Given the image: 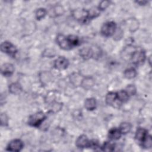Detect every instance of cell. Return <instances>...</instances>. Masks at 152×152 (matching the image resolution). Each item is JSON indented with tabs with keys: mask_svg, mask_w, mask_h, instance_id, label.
Here are the masks:
<instances>
[{
	"mask_svg": "<svg viewBox=\"0 0 152 152\" xmlns=\"http://www.w3.org/2000/svg\"><path fill=\"white\" fill-rule=\"evenodd\" d=\"M131 58L134 64L140 65L144 62L145 59V53L142 50H135L132 52Z\"/></svg>",
	"mask_w": 152,
	"mask_h": 152,
	"instance_id": "277c9868",
	"label": "cell"
},
{
	"mask_svg": "<svg viewBox=\"0 0 152 152\" xmlns=\"http://www.w3.org/2000/svg\"><path fill=\"white\" fill-rule=\"evenodd\" d=\"M85 107L88 110H93L96 107V100L94 98H88L84 102Z\"/></svg>",
	"mask_w": 152,
	"mask_h": 152,
	"instance_id": "5bb4252c",
	"label": "cell"
},
{
	"mask_svg": "<svg viewBox=\"0 0 152 152\" xmlns=\"http://www.w3.org/2000/svg\"><path fill=\"white\" fill-rule=\"evenodd\" d=\"M126 92L128 93L129 96L134 95L136 93V88L134 85H129L127 86L126 90Z\"/></svg>",
	"mask_w": 152,
	"mask_h": 152,
	"instance_id": "603a6c76",
	"label": "cell"
},
{
	"mask_svg": "<svg viewBox=\"0 0 152 152\" xmlns=\"http://www.w3.org/2000/svg\"><path fill=\"white\" fill-rule=\"evenodd\" d=\"M10 91L14 94H18L22 91V88L20 84L18 83H14L10 85L9 86Z\"/></svg>",
	"mask_w": 152,
	"mask_h": 152,
	"instance_id": "2e32d148",
	"label": "cell"
},
{
	"mask_svg": "<svg viewBox=\"0 0 152 152\" xmlns=\"http://www.w3.org/2000/svg\"><path fill=\"white\" fill-rule=\"evenodd\" d=\"M115 145L110 142H105L102 147V149L104 151H113L115 150Z\"/></svg>",
	"mask_w": 152,
	"mask_h": 152,
	"instance_id": "d6986e66",
	"label": "cell"
},
{
	"mask_svg": "<svg viewBox=\"0 0 152 152\" xmlns=\"http://www.w3.org/2000/svg\"><path fill=\"white\" fill-rule=\"evenodd\" d=\"M116 93H117L118 100L120 103H125L128 100L129 98V95L128 94V93L126 92L125 90H121Z\"/></svg>",
	"mask_w": 152,
	"mask_h": 152,
	"instance_id": "9a60e30c",
	"label": "cell"
},
{
	"mask_svg": "<svg viewBox=\"0 0 152 152\" xmlns=\"http://www.w3.org/2000/svg\"><path fill=\"white\" fill-rule=\"evenodd\" d=\"M124 77L127 79H132L137 75V72L134 68H131L126 69L124 71Z\"/></svg>",
	"mask_w": 152,
	"mask_h": 152,
	"instance_id": "e0dca14e",
	"label": "cell"
},
{
	"mask_svg": "<svg viewBox=\"0 0 152 152\" xmlns=\"http://www.w3.org/2000/svg\"><path fill=\"white\" fill-rule=\"evenodd\" d=\"M90 140L87 138V136L85 135H80L75 141V145L78 148H88Z\"/></svg>",
	"mask_w": 152,
	"mask_h": 152,
	"instance_id": "9c48e42d",
	"label": "cell"
},
{
	"mask_svg": "<svg viewBox=\"0 0 152 152\" xmlns=\"http://www.w3.org/2000/svg\"><path fill=\"white\" fill-rule=\"evenodd\" d=\"M80 55L84 59H87L93 56L94 52L90 48H84L80 50Z\"/></svg>",
	"mask_w": 152,
	"mask_h": 152,
	"instance_id": "4fadbf2b",
	"label": "cell"
},
{
	"mask_svg": "<svg viewBox=\"0 0 152 152\" xmlns=\"http://www.w3.org/2000/svg\"><path fill=\"white\" fill-rule=\"evenodd\" d=\"M109 4H110V2L108 1H102L100 2L98 8L100 10H104L109 6Z\"/></svg>",
	"mask_w": 152,
	"mask_h": 152,
	"instance_id": "cb8c5ba5",
	"label": "cell"
},
{
	"mask_svg": "<svg viewBox=\"0 0 152 152\" xmlns=\"http://www.w3.org/2000/svg\"><path fill=\"white\" fill-rule=\"evenodd\" d=\"M148 131L143 128H138L135 132V140L139 145L141 146L144 141L148 137Z\"/></svg>",
	"mask_w": 152,
	"mask_h": 152,
	"instance_id": "8992f818",
	"label": "cell"
},
{
	"mask_svg": "<svg viewBox=\"0 0 152 152\" xmlns=\"http://www.w3.org/2000/svg\"><path fill=\"white\" fill-rule=\"evenodd\" d=\"M23 146V142L20 140L15 139L10 141L7 146V150L11 151H20Z\"/></svg>",
	"mask_w": 152,
	"mask_h": 152,
	"instance_id": "52a82bcc",
	"label": "cell"
},
{
	"mask_svg": "<svg viewBox=\"0 0 152 152\" xmlns=\"http://www.w3.org/2000/svg\"><path fill=\"white\" fill-rule=\"evenodd\" d=\"M1 51L3 52L14 57L17 53V49L15 46L9 42H4L1 45Z\"/></svg>",
	"mask_w": 152,
	"mask_h": 152,
	"instance_id": "5b68a950",
	"label": "cell"
},
{
	"mask_svg": "<svg viewBox=\"0 0 152 152\" xmlns=\"http://www.w3.org/2000/svg\"><path fill=\"white\" fill-rule=\"evenodd\" d=\"M137 2L138 3V4H139L140 5H145L146 3H147L148 2L147 1H137Z\"/></svg>",
	"mask_w": 152,
	"mask_h": 152,
	"instance_id": "d4e9b609",
	"label": "cell"
},
{
	"mask_svg": "<svg viewBox=\"0 0 152 152\" xmlns=\"http://www.w3.org/2000/svg\"><path fill=\"white\" fill-rule=\"evenodd\" d=\"M68 60L64 56L58 57L54 62L55 68L59 70L66 69L68 67Z\"/></svg>",
	"mask_w": 152,
	"mask_h": 152,
	"instance_id": "ba28073f",
	"label": "cell"
},
{
	"mask_svg": "<svg viewBox=\"0 0 152 152\" xmlns=\"http://www.w3.org/2000/svg\"><path fill=\"white\" fill-rule=\"evenodd\" d=\"M151 146H152L151 137L150 135H148L147 138L145 139V140L144 141V142L141 145V147L145 148H151Z\"/></svg>",
	"mask_w": 152,
	"mask_h": 152,
	"instance_id": "7402d4cb",
	"label": "cell"
},
{
	"mask_svg": "<svg viewBox=\"0 0 152 152\" xmlns=\"http://www.w3.org/2000/svg\"><path fill=\"white\" fill-rule=\"evenodd\" d=\"M116 31V24L113 21H108L103 24L101 28V33L106 37L115 34Z\"/></svg>",
	"mask_w": 152,
	"mask_h": 152,
	"instance_id": "3957f363",
	"label": "cell"
},
{
	"mask_svg": "<svg viewBox=\"0 0 152 152\" xmlns=\"http://www.w3.org/2000/svg\"><path fill=\"white\" fill-rule=\"evenodd\" d=\"M117 102H119L118 100L117 93L109 92L107 94L106 96V103L107 104L114 106V104H118V103H116Z\"/></svg>",
	"mask_w": 152,
	"mask_h": 152,
	"instance_id": "8fae6325",
	"label": "cell"
},
{
	"mask_svg": "<svg viewBox=\"0 0 152 152\" xmlns=\"http://www.w3.org/2000/svg\"><path fill=\"white\" fill-rule=\"evenodd\" d=\"M81 84L85 88H89L91 86H93L94 84V81L91 78L87 77L86 78H85L82 81V83Z\"/></svg>",
	"mask_w": 152,
	"mask_h": 152,
	"instance_id": "ffe728a7",
	"label": "cell"
},
{
	"mask_svg": "<svg viewBox=\"0 0 152 152\" xmlns=\"http://www.w3.org/2000/svg\"><path fill=\"white\" fill-rule=\"evenodd\" d=\"M46 13L47 11L45 8H39L36 12V18L37 20H40L46 15Z\"/></svg>",
	"mask_w": 152,
	"mask_h": 152,
	"instance_id": "44dd1931",
	"label": "cell"
},
{
	"mask_svg": "<svg viewBox=\"0 0 152 152\" xmlns=\"http://www.w3.org/2000/svg\"><path fill=\"white\" fill-rule=\"evenodd\" d=\"M119 129L122 134H126L131 131V125L128 122H123L120 125Z\"/></svg>",
	"mask_w": 152,
	"mask_h": 152,
	"instance_id": "ac0fdd59",
	"label": "cell"
},
{
	"mask_svg": "<svg viewBox=\"0 0 152 152\" xmlns=\"http://www.w3.org/2000/svg\"><path fill=\"white\" fill-rule=\"evenodd\" d=\"M46 118V115L42 112H37L31 115L28 120V124L32 126L38 127Z\"/></svg>",
	"mask_w": 152,
	"mask_h": 152,
	"instance_id": "7a4b0ae2",
	"label": "cell"
},
{
	"mask_svg": "<svg viewBox=\"0 0 152 152\" xmlns=\"http://www.w3.org/2000/svg\"><path fill=\"white\" fill-rule=\"evenodd\" d=\"M14 71V67L13 65L9 63L4 64L1 66V73L6 77L11 76Z\"/></svg>",
	"mask_w": 152,
	"mask_h": 152,
	"instance_id": "30bf717a",
	"label": "cell"
},
{
	"mask_svg": "<svg viewBox=\"0 0 152 152\" xmlns=\"http://www.w3.org/2000/svg\"><path fill=\"white\" fill-rule=\"evenodd\" d=\"M56 42L61 48L64 50H69L80 44V39L74 35L65 36L59 34L56 37Z\"/></svg>",
	"mask_w": 152,
	"mask_h": 152,
	"instance_id": "6da1fadb",
	"label": "cell"
},
{
	"mask_svg": "<svg viewBox=\"0 0 152 152\" xmlns=\"http://www.w3.org/2000/svg\"><path fill=\"white\" fill-rule=\"evenodd\" d=\"M122 133L119 128H112L111 129L108 134V137L110 140H116L121 138Z\"/></svg>",
	"mask_w": 152,
	"mask_h": 152,
	"instance_id": "7c38bea8",
	"label": "cell"
}]
</instances>
